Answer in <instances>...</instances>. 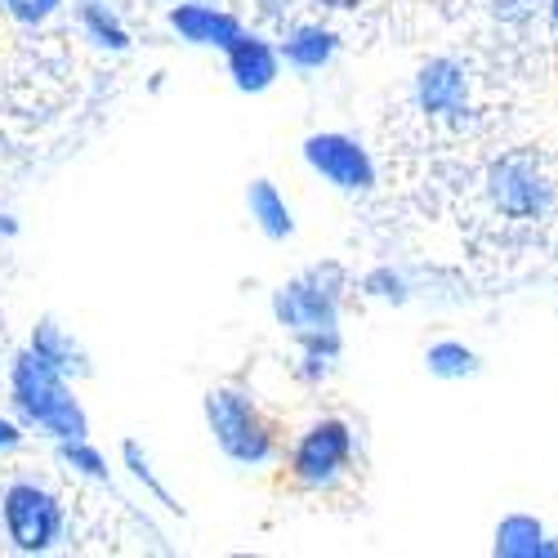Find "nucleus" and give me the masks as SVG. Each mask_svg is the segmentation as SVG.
<instances>
[{
	"mask_svg": "<svg viewBox=\"0 0 558 558\" xmlns=\"http://www.w3.org/2000/svg\"><path fill=\"white\" fill-rule=\"evenodd\" d=\"M349 291V272L336 259H322L287 277L272 291V317L295 344L304 340H331L340 336V308Z\"/></svg>",
	"mask_w": 558,
	"mask_h": 558,
	"instance_id": "nucleus-1",
	"label": "nucleus"
},
{
	"mask_svg": "<svg viewBox=\"0 0 558 558\" xmlns=\"http://www.w3.org/2000/svg\"><path fill=\"white\" fill-rule=\"evenodd\" d=\"M10 398H14V411L23 415V425H36L54 442L89 434V415L76 402L68 376H59V371L50 362H40L32 349H23L10 362Z\"/></svg>",
	"mask_w": 558,
	"mask_h": 558,
	"instance_id": "nucleus-2",
	"label": "nucleus"
},
{
	"mask_svg": "<svg viewBox=\"0 0 558 558\" xmlns=\"http://www.w3.org/2000/svg\"><path fill=\"white\" fill-rule=\"evenodd\" d=\"M206 425H210L215 447L232 464H246V470H255V464H268L277 456V434L268 425V415L238 385H223V389L206 393Z\"/></svg>",
	"mask_w": 558,
	"mask_h": 558,
	"instance_id": "nucleus-3",
	"label": "nucleus"
},
{
	"mask_svg": "<svg viewBox=\"0 0 558 558\" xmlns=\"http://www.w3.org/2000/svg\"><path fill=\"white\" fill-rule=\"evenodd\" d=\"M0 523H5V536L19 554H45L63 541L68 509L45 483L14 478L5 492H0Z\"/></svg>",
	"mask_w": 558,
	"mask_h": 558,
	"instance_id": "nucleus-4",
	"label": "nucleus"
},
{
	"mask_svg": "<svg viewBox=\"0 0 558 558\" xmlns=\"http://www.w3.org/2000/svg\"><path fill=\"white\" fill-rule=\"evenodd\" d=\"M483 189L492 210H500L505 219H541L554 206V179L532 148L500 153L483 174Z\"/></svg>",
	"mask_w": 558,
	"mask_h": 558,
	"instance_id": "nucleus-5",
	"label": "nucleus"
},
{
	"mask_svg": "<svg viewBox=\"0 0 558 558\" xmlns=\"http://www.w3.org/2000/svg\"><path fill=\"white\" fill-rule=\"evenodd\" d=\"M353 425L340 421V415H327V421H313L295 451H291V478L308 492H327L336 487L349 470H353Z\"/></svg>",
	"mask_w": 558,
	"mask_h": 558,
	"instance_id": "nucleus-6",
	"label": "nucleus"
},
{
	"mask_svg": "<svg viewBox=\"0 0 558 558\" xmlns=\"http://www.w3.org/2000/svg\"><path fill=\"white\" fill-rule=\"evenodd\" d=\"M411 99H415V112H425L429 121L464 125L474 117V76L460 59L434 54V59H425L421 68H415Z\"/></svg>",
	"mask_w": 558,
	"mask_h": 558,
	"instance_id": "nucleus-7",
	"label": "nucleus"
},
{
	"mask_svg": "<svg viewBox=\"0 0 558 558\" xmlns=\"http://www.w3.org/2000/svg\"><path fill=\"white\" fill-rule=\"evenodd\" d=\"M304 161L317 179H327L340 193H371L376 189V161H371L366 144L344 130H317L304 138Z\"/></svg>",
	"mask_w": 558,
	"mask_h": 558,
	"instance_id": "nucleus-8",
	"label": "nucleus"
},
{
	"mask_svg": "<svg viewBox=\"0 0 558 558\" xmlns=\"http://www.w3.org/2000/svg\"><path fill=\"white\" fill-rule=\"evenodd\" d=\"M166 23L179 40L197 45V50H228V45L246 32L238 14L210 5V0H174Z\"/></svg>",
	"mask_w": 558,
	"mask_h": 558,
	"instance_id": "nucleus-9",
	"label": "nucleus"
},
{
	"mask_svg": "<svg viewBox=\"0 0 558 558\" xmlns=\"http://www.w3.org/2000/svg\"><path fill=\"white\" fill-rule=\"evenodd\" d=\"M223 59H228L232 85H238L242 95H264V89H272L277 76H282V50L259 32H242L223 50Z\"/></svg>",
	"mask_w": 558,
	"mask_h": 558,
	"instance_id": "nucleus-10",
	"label": "nucleus"
},
{
	"mask_svg": "<svg viewBox=\"0 0 558 558\" xmlns=\"http://www.w3.org/2000/svg\"><path fill=\"white\" fill-rule=\"evenodd\" d=\"M277 50H282V63L295 72H322L340 54V32L327 23H295L282 32Z\"/></svg>",
	"mask_w": 558,
	"mask_h": 558,
	"instance_id": "nucleus-11",
	"label": "nucleus"
},
{
	"mask_svg": "<svg viewBox=\"0 0 558 558\" xmlns=\"http://www.w3.org/2000/svg\"><path fill=\"white\" fill-rule=\"evenodd\" d=\"M492 554H500V558H558V541L532 514H505L496 523Z\"/></svg>",
	"mask_w": 558,
	"mask_h": 558,
	"instance_id": "nucleus-12",
	"label": "nucleus"
},
{
	"mask_svg": "<svg viewBox=\"0 0 558 558\" xmlns=\"http://www.w3.org/2000/svg\"><path fill=\"white\" fill-rule=\"evenodd\" d=\"M27 349L40 357V362H50L59 376H89V357H85V349L59 327L54 317H45V322H36L32 327V340H27Z\"/></svg>",
	"mask_w": 558,
	"mask_h": 558,
	"instance_id": "nucleus-13",
	"label": "nucleus"
},
{
	"mask_svg": "<svg viewBox=\"0 0 558 558\" xmlns=\"http://www.w3.org/2000/svg\"><path fill=\"white\" fill-rule=\"evenodd\" d=\"M76 23L99 50H112V54L130 50V27L121 14V0H76Z\"/></svg>",
	"mask_w": 558,
	"mask_h": 558,
	"instance_id": "nucleus-14",
	"label": "nucleus"
},
{
	"mask_svg": "<svg viewBox=\"0 0 558 558\" xmlns=\"http://www.w3.org/2000/svg\"><path fill=\"white\" fill-rule=\"evenodd\" d=\"M246 206H251L255 228L264 232L268 242H287L291 232H295V215H291L287 197L277 193L272 179H255V183H251V189H246Z\"/></svg>",
	"mask_w": 558,
	"mask_h": 558,
	"instance_id": "nucleus-15",
	"label": "nucleus"
},
{
	"mask_svg": "<svg viewBox=\"0 0 558 558\" xmlns=\"http://www.w3.org/2000/svg\"><path fill=\"white\" fill-rule=\"evenodd\" d=\"M425 366H429L434 380H470L483 371L478 353L470 344H460V340H434L425 349Z\"/></svg>",
	"mask_w": 558,
	"mask_h": 558,
	"instance_id": "nucleus-16",
	"label": "nucleus"
},
{
	"mask_svg": "<svg viewBox=\"0 0 558 558\" xmlns=\"http://www.w3.org/2000/svg\"><path fill=\"white\" fill-rule=\"evenodd\" d=\"M59 460L72 464L81 478L108 483V460H104V451H99V447H89L85 438H68V442H59Z\"/></svg>",
	"mask_w": 558,
	"mask_h": 558,
	"instance_id": "nucleus-17",
	"label": "nucleus"
},
{
	"mask_svg": "<svg viewBox=\"0 0 558 558\" xmlns=\"http://www.w3.org/2000/svg\"><path fill=\"white\" fill-rule=\"evenodd\" d=\"M362 291L371 295V300H389V304H407V277L402 272H393V268H371L366 277H362Z\"/></svg>",
	"mask_w": 558,
	"mask_h": 558,
	"instance_id": "nucleus-18",
	"label": "nucleus"
},
{
	"mask_svg": "<svg viewBox=\"0 0 558 558\" xmlns=\"http://www.w3.org/2000/svg\"><path fill=\"white\" fill-rule=\"evenodd\" d=\"M121 456H125V464H130V474L138 478V483H144L153 496H157V505H166V509H179V500L157 483V474H153V464H148V456L144 451H138V442H125L121 447Z\"/></svg>",
	"mask_w": 558,
	"mask_h": 558,
	"instance_id": "nucleus-19",
	"label": "nucleus"
},
{
	"mask_svg": "<svg viewBox=\"0 0 558 558\" xmlns=\"http://www.w3.org/2000/svg\"><path fill=\"white\" fill-rule=\"evenodd\" d=\"M0 5H5V14L19 27H40V23H50L63 10V0H0Z\"/></svg>",
	"mask_w": 558,
	"mask_h": 558,
	"instance_id": "nucleus-20",
	"label": "nucleus"
},
{
	"mask_svg": "<svg viewBox=\"0 0 558 558\" xmlns=\"http://www.w3.org/2000/svg\"><path fill=\"white\" fill-rule=\"evenodd\" d=\"M536 14V0H492V19L505 27H523Z\"/></svg>",
	"mask_w": 558,
	"mask_h": 558,
	"instance_id": "nucleus-21",
	"label": "nucleus"
},
{
	"mask_svg": "<svg viewBox=\"0 0 558 558\" xmlns=\"http://www.w3.org/2000/svg\"><path fill=\"white\" fill-rule=\"evenodd\" d=\"M251 5H255V14H259L264 23H287V19L304 5V0H251Z\"/></svg>",
	"mask_w": 558,
	"mask_h": 558,
	"instance_id": "nucleus-22",
	"label": "nucleus"
},
{
	"mask_svg": "<svg viewBox=\"0 0 558 558\" xmlns=\"http://www.w3.org/2000/svg\"><path fill=\"white\" fill-rule=\"evenodd\" d=\"M14 447H23V425L0 415V451H14Z\"/></svg>",
	"mask_w": 558,
	"mask_h": 558,
	"instance_id": "nucleus-23",
	"label": "nucleus"
},
{
	"mask_svg": "<svg viewBox=\"0 0 558 558\" xmlns=\"http://www.w3.org/2000/svg\"><path fill=\"white\" fill-rule=\"evenodd\" d=\"M313 5H322V10H336V14H349V10H362L366 0H313Z\"/></svg>",
	"mask_w": 558,
	"mask_h": 558,
	"instance_id": "nucleus-24",
	"label": "nucleus"
},
{
	"mask_svg": "<svg viewBox=\"0 0 558 558\" xmlns=\"http://www.w3.org/2000/svg\"><path fill=\"white\" fill-rule=\"evenodd\" d=\"M549 23H554V32H558V0H549Z\"/></svg>",
	"mask_w": 558,
	"mask_h": 558,
	"instance_id": "nucleus-25",
	"label": "nucleus"
},
{
	"mask_svg": "<svg viewBox=\"0 0 558 558\" xmlns=\"http://www.w3.org/2000/svg\"><path fill=\"white\" fill-rule=\"evenodd\" d=\"M170 5H174V0H170Z\"/></svg>",
	"mask_w": 558,
	"mask_h": 558,
	"instance_id": "nucleus-26",
	"label": "nucleus"
}]
</instances>
